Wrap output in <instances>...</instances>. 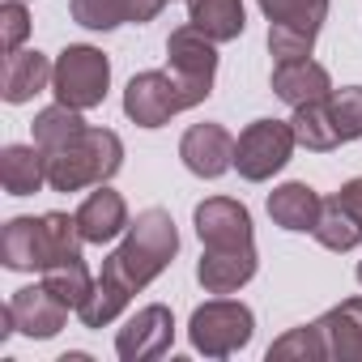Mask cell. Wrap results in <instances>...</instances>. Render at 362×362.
<instances>
[{"mask_svg":"<svg viewBox=\"0 0 362 362\" xmlns=\"http://www.w3.org/2000/svg\"><path fill=\"white\" fill-rule=\"evenodd\" d=\"M179 252V235H175V222L166 209H145L136 214V222H128V235L124 243L107 256L90 298L77 307L81 324L86 328H107L136 290H145Z\"/></svg>","mask_w":362,"mask_h":362,"instance_id":"6da1fadb","label":"cell"},{"mask_svg":"<svg viewBox=\"0 0 362 362\" xmlns=\"http://www.w3.org/2000/svg\"><path fill=\"white\" fill-rule=\"evenodd\" d=\"M81 226L69 214H43V218H13L0 235V260L13 273H47L56 264L81 260Z\"/></svg>","mask_w":362,"mask_h":362,"instance_id":"7a4b0ae2","label":"cell"},{"mask_svg":"<svg viewBox=\"0 0 362 362\" xmlns=\"http://www.w3.org/2000/svg\"><path fill=\"white\" fill-rule=\"evenodd\" d=\"M47 184L56 192H81L90 184H107V179L124 166V141L111 128H81L64 145L47 149Z\"/></svg>","mask_w":362,"mask_h":362,"instance_id":"3957f363","label":"cell"},{"mask_svg":"<svg viewBox=\"0 0 362 362\" xmlns=\"http://www.w3.org/2000/svg\"><path fill=\"white\" fill-rule=\"evenodd\" d=\"M269 18V52L273 60H307L315 35L328 18V0H260Z\"/></svg>","mask_w":362,"mask_h":362,"instance_id":"277c9868","label":"cell"},{"mask_svg":"<svg viewBox=\"0 0 362 362\" xmlns=\"http://www.w3.org/2000/svg\"><path fill=\"white\" fill-rule=\"evenodd\" d=\"M201 98L179 81L170 69L166 73H158V69H149V73H136L132 81H128V90H124V111H128V119L132 124H141V128H162L170 115H179V111H188V107H197Z\"/></svg>","mask_w":362,"mask_h":362,"instance_id":"5b68a950","label":"cell"},{"mask_svg":"<svg viewBox=\"0 0 362 362\" xmlns=\"http://www.w3.org/2000/svg\"><path fill=\"white\" fill-rule=\"evenodd\" d=\"M256 332V320L243 303H230V298H214L205 307L192 311V324H188V337H192V349L205 354V358H230L235 349H243Z\"/></svg>","mask_w":362,"mask_h":362,"instance_id":"8992f818","label":"cell"},{"mask_svg":"<svg viewBox=\"0 0 362 362\" xmlns=\"http://www.w3.org/2000/svg\"><path fill=\"white\" fill-rule=\"evenodd\" d=\"M107 86H111V64L98 47H64L60 60H56V73H52V90L64 107H77V111H90L107 98Z\"/></svg>","mask_w":362,"mask_h":362,"instance_id":"52a82bcc","label":"cell"},{"mask_svg":"<svg viewBox=\"0 0 362 362\" xmlns=\"http://www.w3.org/2000/svg\"><path fill=\"white\" fill-rule=\"evenodd\" d=\"M294 145H298L294 124H286V119H256L235 141V166H239L243 179L260 184V179H273L290 162Z\"/></svg>","mask_w":362,"mask_h":362,"instance_id":"ba28073f","label":"cell"},{"mask_svg":"<svg viewBox=\"0 0 362 362\" xmlns=\"http://www.w3.org/2000/svg\"><path fill=\"white\" fill-rule=\"evenodd\" d=\"M166 60H170V73L184 81L201 103L214 94V73H218V52H214V39L197 26H179L170 30L166 39Z\"/></svg>","mask_w":362,"mask_h":362,"instance_id":"9c48e42d","label":"cell"},{"mask_svg":"<svg viewBox=\"0 0 362 362\" xmlns=\"http://www.w3.org/2000/svg\"><path fill=\"white\" fill-rule=\"evenodd\" d=\"M197 235L205 243V252H256L252 239V214L230 201V197H209L197 205Z\"/></svg>","mask_w":362,"mask_h":362,"instance_id":"30bf717a","label":"cell"},{"mask_svg":"<svg viewBox=\"0 0 362 362\" xmlns=\"http://www.w3.org/2000/svg\"><path fill=\"white\" fill-rule=\"evenodd\" d=\"M175 341V320H170V307L162 303H149L141 307L115 337V354L124 362H149V358H162Z\"/></svg>","mask_w":362,"mask_h":362,"instance_id":"8fae6325","label":"cell"},{"mask_svg":"<svg viewBox=\"0 0 362 362\" xmlns=\"http://www.w3.org/2000/svg\"><path fill=\"white\" fill-rule=\"evenodd\" d=\"M179 158L201 179H218L235 166V136L222 124H192L179 141Z\"/></svg>","mask_w":362,"mask_h":362,"instance_id":"7c38bea8","label":"cell"},{"mask_svg":"<svg viewBox=\"0 0 362 362\" xmlns=\"http://www.w3.org/2000/svg\"><path fill=\"white\" fill-rule=\"evenodd\" d=\"M9 307H13V324H18V332H26V337H35V341H47V337H56L60 328H64V320H69V303H60L47 286H26V290H18L13 298H9Z\"/></svg>","mask_w":362,"mask_h":362,"instance_id":"4fadbf2b","label":"cell"},{"mask_svg":"<svg viewBox=\"0 0 362 362\" xmlns=\"http://www.w3.org/2000/svg\"><path fill=\"white\" fill-rule=\"evenodd\" d=\"M273 94L290 107H307V103H320V98H332V77L324 64H315L311 56L307 60H281L273 69Z\"/></svg>","mask_w":362,"mask_h":362,"instance_id":"5bb4252c","label":"cell"},{"mask_svg":"<svg viewBox=\"0 0 362 362\" xmlns=\"http://www.w3.org/2000/svg\"><path fill=\"white\" fill-rule=\"evenodd\" d=\"M320 337H324V349L328 358H341V362H362V298H345L341 307L324 311L315 320Z\"/></svg>","mask_w":362,"mask_h":362,"instance_id":"9a60e30c","label":"cell"},{"mask_svg":"<svg viewBox=\"0 0 362 362\" xmlns=\"http://www.w3.org/2000/svg\"><path fill=\"white\" fill-rule=\"evenodd\" d=\"M77 226H81L86 243H111L119 230H128V205H124V197L98 184V192H90L86 205L77 209Z\"/></svg>","mask_w":362,"mask_h":362,"instance_id":"2e32d148","label":"cell"},{"mask_svg":"<svg viewBox=\"0 0 362 362\" xmlns=\"http://www.w3.org/2000/svg\"><path fill=\"white\" fill-rule=\"evenodd\" d=\"M52 64L43 52H13L5 56V69H0V94H5V103H30L47 81H52Z\"/></svg>","mask_w":362,"mask_h":362,"instance_id":"e0dca14e","label":"cell"},{"mask_svg":"<svg viewBox=\"0 0 362 362\" xmlns=\"http://www.w3.org/2000/svg\"><path fill=\"white\" fill-rule=\"evenodd\" d=\"M0 184L9 197H30L47 184V158L39 145H9L0 153Z\"/></svg>","mask_w":362,"mask_h":362,"instance_id":"ac0fdd59","label":"cell"},{"mask_svg":"<svg viewBox=\"0 0 362 362\" xmlns=\"http://www.w3.org/2000/svg\"><path fill=\"white\" fill-rule=\"evenodd\" d=\"M320 209H324V201H320L315 188H307V184H281V188L269 197V218H273L281 230H298V235L315 230Z\"/></svg>","mask_w":362,"mask_h":362,"instance_id":"d6986e66","label":"cell"},{"mask_svg":"<svg viewBox=\"0 0 362 362\" xmlns=\"http://www.w3.org/2000/svg\"><path fill=\"white\" fill-rule=\"evenodd\" d=\"M256 277V252H205L197 264V281L205 286V294H230L239 286H247Z\"/></svg>","mask_w":362,"mask_h":362,"instance_id":"ffe728a7","label":"cell"},{"mask_svg":"<svg viewBox=\"0 0 362 362\" xmlns=\"http://www.w3.org/2000/svg\"><path fill=\"white\" fill-rule=\"evenodd\" d=\"M188 22L205 30L214 43H230L243 35V0H188Z\"/></svg>","mask_w":362,"mask_h":362,"instance_id":"44dd1931","label":"cell"},{"mask_svg":"<svg viewBox=\"0 0 362 362\" xmlns=\"http://www.w3.org/2000/svg\"><path fill=\"white\" fill-rule=\"evenodd\" d=\"M294 136H298V145H307V149H337L341 145V132H337V119H332V107H328V98H320V103H307V107H294Z\"/></svg>","mask_w":362,"mask_h":362,"instance_id":"7402d4cb","label":"cell"},{"mask_svg":"<svg viewBox=\"0 0 362 362\" xmlns=\"http://www.w3.org/2000/svg\"><path fill=\"white\" fill-rule=\"evenodd\" d=\"M328 252H349V247H358L362 243V226L354 222V214L332 197V201H324V209H320V222H315V230H311Z\"/></svg>","mask_w":362,"mask_h":362,"instance_id":"603a6c76","label":"cell"},{"mask_svg":"<svg viewBox=\"0 0 362 362\" xmlns=\"http://www.w3.org/2000/svg\"><path fill=\"white\" fill-rule=\"evenodd\" d=\"M81 128H86L81 111H77V107H64V103H56V107L39 111V119H35V145L47 153V149L64 145V141H69L73 132H81Z\"/></svg>","mask_w":362,"mask_h":362,"instance_id":"cb8c5ba5","label":"cell"},{"mask_svg":"<svg viewBox=\"0 0 362 362\" xmlns=\"http://www.w3.org/2000/svg\"><path fill=\"white\" fill-rule=\"evenodd\" d=\"M43 286L60 298V303H69L73 311L90 298V290H94V277H90V269L81 264V260H69V264H56V269H47L43 273Z\"/></svg>","mask_w":362,"mask_h":362,"instance_id":"d4e9b609","label":"cell"},{"mask_svg":"<svg viewBox=\"0 0 362 362\" xmlns=\"http://www.w3.org/2000/svg\"><path fill=\"white\" fill-rule=\"evenodd\" d=\"M73 22L86 30H115L128 22V0H73Z\"/></svg>","mask_w":362,"mask_h":362,"instance_id":"484cf974","label":"cell"},{"mask_svg":"<svg viewBox=\"0 0 362 362\" xmlns=\"http://www.w3.org/2000/svg\"><path fill=\"white\" fill-rule=\"evenodd\" d=\"M281 358H303V362H307V358H328L320 328H315V324L290 328L281 341H273V345H269V362H281Z\"/></svg>","mask_w":362,"mask_h":362,"instance_id":"4316f807","label":"cell"},{"mask_svg":"<svg viewBox=\"0 0 362 362\" xmlns=\"http://www.w3.org/2000/svg\"><path fill=\"white\" fill-rule=\"evenodd\" d=\"M328 107H332V119H337L341 141H358V136H362V86L337 90V94L328 98Z\"/></svg>","mask_w":362,"mask_h":362,"instance_id":"83f0119b","label":"cell"},{"mask_svg":"<svg viewBox=\"0 0 362 362\" xmlns=\"http://www.w3.org/2000/svg\"><path fill=\"white\" fill-rule=\"evenodd\" d=\"M30 35V13L22 0H9V5H0V47L5 56H13L22 47V39Z\"/></svg>","mask_w":362,"mask_h":362,"instance_id":"f1b7e54d","label":"cell"},{"mask_svg":"<svg viewBox=\"0 0 362 362\" xmlns=\"http://www.w3.org/2000/svg\"><path fill=\"white\" fill-rule=\"evenodd\" d=\"M337 201H341V205H345V209L354 214V222L362 226V179H349V184H345V188L337 192Z\"/></svg>","mask_w":362,"mask_h":362,"instance_id":"f546056e","label":"cell"},{"mask_svg":"<svg viewBox=\"0 0 362 362\" xmlns=\"http://www.w3.org/2000/svg\"><path fill=\"white\" fill-rule=\"evenodd\" d=\"M358 281H362V260H358Z\"/></svg>","mask_w":362,"mask_h":362,"instance_id":"4dcf8cb0","label":"cell"}]
</instances>
